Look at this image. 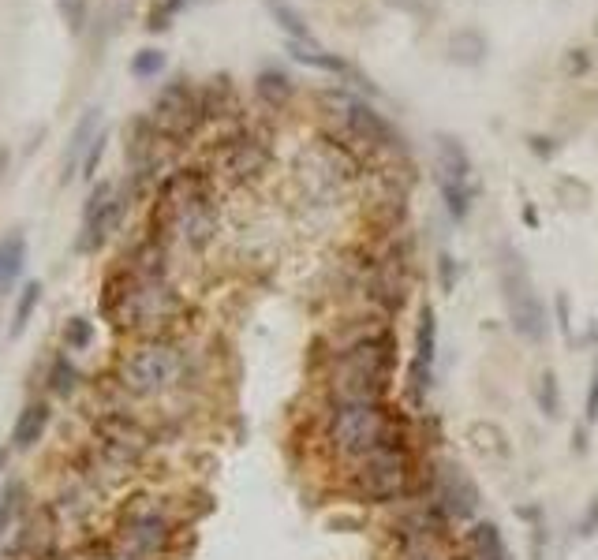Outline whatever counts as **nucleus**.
<instances>
[{"label":"nucleus","mask_w":598,"mask_h":560,"mask_svg":"<svg viewBox=\"0 0 598 560\" xmlns=\"http://www.w3.org/2000/svg\"><path fill=\"white\" fill-rule=\"evenodd\" d=\"M262 4H266V12H270L273 23H277V27L288 34V42H314L311 23L303 19V12H299V8H292L288 0H262Z\"/></svg>","instance_id":"nucleus-25"},{"label":"nucleus","mask_w":598,"mask_h":560,"mask_svg":"<svg viewBox=\"0 0 598 560\" xmlns=\"http://www.w3.org/2000/svg\"><path fill=\"white\" fill-rule=\"evenodd\" d=\"M42 295H45L42 280H30V284H23V292L15 295L12 325H8V336H12V340H19V336L27 333V325L34 322V314H38V307H42Z\"/></svg>","instance_id":"nucleus-23"},{"label":"nucleus","mask_w":598,"mask_h":560,"mask_svg":"<svg viewBox=\"0 0 598 560\" xmlns=\"http://www.w3.org/2000/svg\"><path fill=\"white\" fill-rule=\"evenodd\" d=\"M113 538L143 560H165L176 546V519L154 493H135L116 508Z\"/></svg>","instance_id":"nucleus-5"},{"label":"nucleus","mask_w":598,"mask_h":560,"mask_svg":"<svg viewBox=\"0 0 598 560\" xmlns=\"http://www.w3.org/2000/svg\"><path fill=\"white\" fill-rule=\"evenodd\" d=\"M591 64H595V60H591V53H587V49H580V45L561 56V71H565V79H584L587 71H591Z\"/></svg>","instance_id":"nucleus-32"},{"label":"nucleus","mask_w":598,"mask_h":560,"mask_svg":"<svg viewBox=\"0 0 598 560\" xmlns=\"http://www.w3.org/2000/svg\"><path fill=\"white\" fill-rule=\"evenodd\" d=\"M285 53L292 56L296 64H303V68L326 71V75H337V79H344V75L352 71V60H344L341 53H329V49H322L318 42H288Z\"/></svg>","instance_id":"nucleus-19"},{"label":"nucleus","mask_w":598,"mask_h":560,"mask_svg":"<svg viewBox=\"0 0 598 560\" xmlns=\"http://www.w3.org/2000/svg\"><path fill=\"white\" fill-rule=\"evenodd\" d=\"M389 4H397L404 12H423V4H415V0H389Z\"/></svg>","instance_id":"nucleus-41"},{"label":"nucleus","mask_w":598,"mask_h":560,"mask_svg":"<svg viewBox=\"0 0 598 560\" xmlns=\"http://www.w3.org/2000/svg\"><path fill=\"white\" fill-rule=\"evenodd\" d=\"M12 456H15L12 445H0V490H4V482L12 478V475H8V463H12Z\"/></svg>","instance_id":"nucleus-39"},{"label":"nucleus","mask_w":598,"mask_h":560,"mask_svg":"<svg viewBox=\"0 0 598 560\" xmlns=\"http://www.w3.org/2000/svg\"><path fill=\"white\" fill-rule=\"evenodd\" d=\"M72 557L75 560H143V557H135L131 549L120 546L113 534H105V538H86V542L75 549Z\"/></svg>","instance_id":"nucleus-26"},{"label":"nucleus","mask_w":598,"mask_h":560,"mask_svg":"<svg viewBox=\"0 0 598 560\" xmlns=\"http://www.w3.org/2000/svg\"><path fill=\"white\" fill-rule=\"evenodd\" d=\"M486 56H490V42H486L483 30L460 27L449 34V60L456 68H483Z\"/></svg>","instance_id":"nucleus-20"},{"label":"nucleus","mask_w":598,"mask_h":560,"mask_svg":"<svg viewBox=\"0 0 598 560\" xmlns=\"http://www.w3.org/2000/svg\"><path fill=\"white\" fill-rule=\"evenodd\" d=\"M430 504L442 512L449 523H468V519L479 516V486L475 478L453 460H442L434 467V478H430Z\"/></svg>","instance_id":"nucleus-11"},{"label":"nucleus","mask_w":598,"mask_h":560,"mask_svg":"<svg viewBox=\"0 0 598 560\" xmlns=\"http://www.w3.org/2000/svg\"><path fill=\"white\" fill-rule=\"evenodd\" d=\"M150 124L161 135V142H184L191 139L202 124H206V112H202V94L187 79H172L161 86V94L154 98L150 109Z\"/></svg>","instance_id":"nucleus-10"},{"label":"nucleus","mask_w":598,"mask_h":560,"mask_svg":"<svg viewBox=\"0 0 598 560\" xmlns=\"http://www.w3.org/2000/svg\"><path fill=\"white\" fill-rule=\"evenodd\" d=\"M131 195H135V187H131V183H124L120 191H116V183H109V180L94 183V187H90V195H86L83 217H79L75 251L79 254L101 251V247L113 239L116 228L124 224V217H128Z\"/></svg>","instance_id":"nucleus-9"},{"label":"nucleus","mask_w":598,"mask_h":560,"mask_svg":"<svg viewBox=\"0 0 598 560\" xmlns=\"http://www.w3.org/2000/svg\"><path fill=\"white\" fill-rule=\"evenodd\" d=\"M49 426H53V400H49V396H34V400H27L23 411L15 415L12 434H8V445H12L15 456L34 452V448L42 445L45 434H49Z\"/></svg>","instance_id":"nucleus-14"},{"label":"nucleus","mask_w":598,"mask_h":560,"mask_svg":"<svg viewBox=\"0 0 598 560\" xmlns=\"http://www.w3.org/2000/svg\"><path fill=\"white\" fill-rule=\"evenodd\" d=\"M576 534H580V538H595L598 534V497H591L587 508L580 512V519H576Z\"/></svg>","instance_id":"nucleus-34"},{"label":"nucleus","mask_w":598,"mask_h":560,"mask_svg":"<svg viewBox=\"0 0 598 560\" xmlns=\"http://www.w3.org/2000/svg\"><path fill=\"white\" fill-rule=\"evenodd\" d=\"M150 236L161 239L165 247L169 243H180L187 251H206L210 247V239L217 236V206L206 172L184 168V172H172L169 180L161 183Z\"/></svg>","instance_id":"nucleus-1"},{"label":"nucleus","mask_w":598,"mask_h":560,"mask_svg":"<svg viewBox=\"0 0 598 560\" xmlns=\"http://www.w3.org/2000/svg\"><path fill=\"white\" fill-rule=\"evenodd\" d=\"M79 385H83V370L75 363V355L68 348H57V355L45 366V396L64 404L79 392Z\"/></svg>","instance_id":"nucleus-17"},{"label":"nucleus","mask_w":598,"mask_h":560,"mask_svg":"<svg viewBox=\"0 0 598 560\" xmlns=\"http://www.w3.org/2000/svg\"><path fill=\"white\" fill-rule=\"evenodd\" d=\"M584 422H587V426H595V422H598V366H595V370H591V381H587Z\"/></svg>","instance_id":"nucleus-36"},{"label":"nucleus","mask_w":598,"mask_h":560,"mask_svg":"<svg viewBox=\"0 0 598 560\" xmlns=\"http://www.w3.org/2000/svg\"><path fill=\"white\" fill-rule=\"evenodd\" d=\"M8 165H12V150H8V146H0V180H4Z\"/></svg>","instance_id":"nucleus-40"},{"label":"nucleus","mask_w":598,"mask_h":560,"mask_svg":"<svg viewBox=\"0 0 598 560\" xmlns=\"http://www.w3.org/2000/svg\"><path fill=\"white\" fill-rule=\"evenodd\" d=\"M191 4H199V0H161L154 12H150V19H146V30H169L172 15H180L184 8H191Z\"/></svg>","instance_id":"nucleus-30"},{"label":"nucleus","mask_w":598,"mask_h":560,"mask_svg":"<svg viewBox=\"0 0 598 560\" xmlns=\"http://www.w3.org/2000/svg\"><path fill=\"white\" fill-rule=\"evenodd\" d=\"M557 322H561V329H565V336L572 333V325H569V295H565V292L557 295Z\"/></svg>","instance_id":"nucleus-38"},{"label":"nucleus","mask_w":598,"mask_h":560,"mask_svg":"<svg viewBox=\"0 0 598 560\" xmlns=\"http://www.w3.org/2000/svg\"><path fill=\"white\" fill-rule=\"evenodd\" d=\"M60 15H64V23L72 34H83L86 27V15H90V0H57Z\"/></svg>","instance_id":"nucleus-31"},{"label":"nucleus","mask_w":598,"mask_h":560,"mask_svg":"<svg viewBox=\"0 0 598 560\" xmlns=\"http://www.w3.org/2000/svg\"><path fill=\"white\" fill-rule=\"evenodd\" d=\"M456 277H460V269H456L453 254H438V280H442L445 292H453L456 288Z\"/></svg>","instance_id":"nucleus-37"},{"label":"nucleus","mask_w":598,"mask_h":560,"mask_svg":"<svg viewBox=\"0 0 598 560\" xmlns=\"http://www.w3.org/2000/svg\"><path fill=\"white\" fill-rule=\"evenodd\" d=\"M165 68H169V56L161 53V49H154V45H150V49H139V53L131 56V75H135V79H157Z\"/></svg>","instance_id":"nucleus-29"},{"label":"nucleus","mask_w":598,"mask_h":560,"mask_svg":"<svg viewBox=\"0 0 598 560\" xmlns=\"http://www.w3.org/2000/svg\"><path fill=\"white\" fill-rule=\"evenodd\" d=\"M595 34H598V19H595Z\"/></svg>","instance_id":"nucleus-43"},{"label":"nucleus","mask_w":598,"mask_h":560,"mask_svg":"<svg viewBox=\"0 0 598 560\" xmlns=\"http://www.w3.org/2000/svg\"><path fill=\"white\" fill-rule=\"evenodd\" d=\"M415 482V463L404 441H389V445L374 448L371 456L352 463V490L359 501L389 504L404 501L412 493Z\"/></svg>","instance_id":"nucleus-8"},{"label":"nucleus","mask_w":598,"mask_h":560,"mask_svg":"<svg viewBox=\"0 0 598 560\" xmlns=\"http://www.w3.org/2000/svg\"><path fill=\"white\" fill-rule=\"evenodd\" d=\"M434 370H438V314L430 303H423L419 322H415L412 363H408V400L415 407L427 404L430 389H434Z\"/></svg>","instance_id":"nucleus-12"},{"label":"nucleus","mask_w":598,"mask_h":560,"mask_svg":"<svg viewBox=\"0 0 598 560\" xmlns=\"http://www.w3.org/2000/svg\"><path fill=\"white\" fill-rule=\"evenodd\" d=\"M393 374V336L378 333L348 348L333 370V400H382Z\"/></svg>","instance_id":"nucleus-7"},{"label":"nucleus","mask_w":598,"mask_h":560,"mask_svg":"<svg viewBox=\"0 0 598 560\" xmlns=\"http://www.w3.org/2000/svg\"><path fill=\"white\" fill-rule=\"evenodd\" d=\"M527 150L539 157V161H550V157L557 154V142L550 139V135H539V131H531V135H527Z\"/></svg>","instance_id":"nucleus-35"},{"label":"nucleus","mask_w":598,"mask_h":560,"mask_svg":"<svg viewBox=\"0 0 598 560\" xmlns=\"http://www.w3.org/2000/svg\"><path fill=\"white\" fill-rule=\"evenodd\" d=\"M434 176L438 180H475V161H471L468 146L449 131L434 135Z\"/></svg>","instance_id":"nucleus-16"},{"label":"nucleus","mask_w":598,"mask_h":560,"mask_svg":"<svg viewBox=\"0 0 598 560\" xmlns=\"http://www.w3.org/2000/svg\"><path fill=\"white\" fill-rule=\"evenodd\" d=\"M90 344H94V318L72 314V318L64 322V329H60V348L79 355V351H90Z\"/></svg>","instance_id":"nucleus-27"},{"label":"nucleus","mask_w":598,"mask_h":560,"mask_svg":"<svg viewBox=\"0 0 598 560\" xmlns=\"http://www.w3.org/2000/svg\"><path fill=\"white\" fill-rule=\"evenodd\" d=\"M524 224H531V228L539 224V213H535V206H531V202L524 206Z\"/></svg>","instance_id":"nucleus-42"},{"label":"nucleus","mask_w":598,"mask_h":560,"mask_svg":"<svg viewBox=\"0 0 598 560\" xmlns=\"http://www.w3.org/2000/svg\"><path fill=\"white\" fill-rule=\"evenodd\" d=\"M105 150H109V127H101V135L94 139V146H90V154H86V161H83V176L86 183L98 176V168H101V157H105Z\"/></svg>","instance_id":"nucleus-33"},{"label":"nucleus","mask_w":598,"mask_h":560,"mask_svg":"<svg viewBox=\"0 0 598 560\" xmlns=\"http://www.w3.org/2000/svg\"><path fill=\"white\" fill-rule=\"evenodd\" d=\"M326 441L341 460L356 463L389 441H404L397 415L382 400H333L326 419Z\"/></svg>","instance_id":"nucleus-4"},{"label":"nucleus","mask_w":598,"mask_h":560,"mask_svg":"<svg viewBox=\"0 0 598 560\" xmlns=\"http://www.w3.org/2000/svg\"><path fill=\"white\" fill-rule=\"evenodd\" d=\"M98 135H101V109L98 105H90V109L75 120L72 135H68V142H64V154H60V187H68V183L83 172V161Z\"/></svg>","instance_id":"nucleus-15"},{"label":"nucleus","mask_w":598,"mask_h":560,"mask_svg":"<svg viewBox=\"0 0 598 560\" xmlns=\"http://www.w3.org/2000/svg\"><path fill=\"white\" fill-rule=\"evenodd\" d=\"M255 94L262 105H270V109H285L288 101L296 98V83H292V75L281 68H262L255 75Z\"/></svg>","instance_id":"nucleus-22"},{"label":"nucleus","mask_w":598,"mask_h":560,"mask_svg":"<svg viewBox=\"0 0 598 560\" xmlns=\"http://www.w3.org/2000/svg\"><path fill=\"white\" fill-rule=\"evenodd\" d=\"M217 168L225 172L228 180H258L266 168H270V146L262 139H255V135H232V139H225L221 146H217Z\"/></svg>","instance_id":"nucleus-13"},{"label":"nucleus","mask_w":598,"mask_h":560,"mask_svg":"<svg viewBox=\"0 0 598 560\" xmlns=\"http://www.w3.org/2000/svg\"><path fill=\"white\" fill-rule=\"evenodd\" d=\"M471 549H475V560H513L509 553V542H505V534L494 519H486V523H475V531H471Z\"/></svg>","instance_id":"nucleus-24"},{"label":"nucleus","mask_w":598,"mask_h":560,"mask_svg":"<svg viewBox=\"0 0 598 560\" xmlns=\"http://www.w3.org/2000/svg\"><path fill=\"white\" fill-rule=\"evenodd\" d=\"M27 269V232L12 228L0 236V299L12 292Z\"/></svg>","instance_id":"nucleus-18"},{"label":"nucleus","mask_w":598,"mask_h":560,"mask_svg":"<svg viewBox=\"0 0 598 560\" xmlns=\"http://www.w3.org/2000/svg\"><path fill=\"white\" fill-rule=\"evenodd\" d=\"M326 135L333 142H341L348 146L356 157H371V154H404V139H400V131L389 120H385L382 112L374 109L367 98H359V94H348V90H329L326 98Z\"/></svg>","instance_id":"nucleus-3"},{"label":"nucleus","mask_w":598,"mask_h":560,"mask_svg":"<svg viewBox=\"0 0 598 560\" xmlns=\"http://www.w3.org/2000/svg\"><path fill=\"white\" fill-rule=\"evenodd\" d=\"M438 195L445 202V213L453 217L456 224H464L475 210V198H479V180H438Z\"/></svg>","instance_id":"nucleus-21"},{"label":"nucleus","mask_w":598,"mask_h":560,"mask_svg":"<svg viewBox=\"0 0 598 560\" xmlns=\"http://www.w3.org/2000/svg\"><path fill=\"white\" fill-rule=\"evenodd\" d=\"M191 378V355L172 336H150L116 363V385L135 400H161Z\"/></svg>","instance_id":"nucleus-2"},{"label":"nucleus","mask_w":598,"mask_h":560,"mask_svg":"<svg viewBox=\"0 0 598 560\" xmlns=\"http://www.w3.org/2000/svg\"><path fill=\"white\" fill-rule=\"evenodd\" d=\"M535 400H539V411L546 419H561V381H557L554 370H542Z\"/></svg>","instance_id":"nucleus-28"},{"label":"nucleus","mask_w":598,"mask_h":560,"mask_svg":"<svg viewBox=\"0 0 598 560\" xmlns=\"http://www.w3.org/2000/svg\"><path fill=\"white\" fill-rule=\"evenodd\" d=\"M498 288L501 299H505V314H509L513 333L520 340H527V344H542L546 333H550V310L542 303V295L535 292V280H531L524 254L509 247V243L498 254Z\"/></svg>","instance_id":"nucleus-6"}]
</instances>
